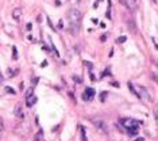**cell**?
I'll list each match as a JSON object with an SVG mask.
<instances>
[{
    "label": "cell",
    "instance_id": "6da1fadb",
    "mask_svg": "<svg viewBox=\"0 0 158 141\" xmlns=\"http://www.w3.org/2000/svg\"><path fill=\"white\" fill-rule=\"evenodd\" d=\"M81 26V12L77 8H70L68 12V30L72 34L79 33Z\"/></svg>",
    "mask_w": 158,
    "mask_h": 141
},
{
    "label": "cell",
    "instance_id": "7a4b0ae2",
    "mask_svg": "<svg viewBox=\"0 0 158 141\" xmlns=\"http://www.w3.org/2000/svg\"><path fill=\"white\" fill-rule=\"evenodd\" d=\"M120 125L123 126L124 129H127L130 134H136L138 133V128H139V122L136 119L133 118H123L120 119Z\"/></svg>",
    "mask_w": 158,
    "mask_h": 141
},
{
    "label": "cell",
    "instance_id": "3957f363",
    "mask_svg": "<svg viewBox=\"0 0 158 141\" xmlns=\"http://www.w3.org/2000/svg\"><path fill=\"white\" fill-rule=\"evenodd\" d=\"M136 90H138V98H139V99L145 100L146 103H150V102H152V96H150L149 91L146 90L145 87L139 86V87H136Z\"/></svg>",
    "mask_w": 158,
    "mask_h": 141
},
{
    "label": "cell",
    "instance_id": "277c9868",
    "mask_svg": "<svg viewBox=\"0 0 158 141\" xmlns=\"http://www.w3.org/2000/svg\"><path fill=\"white\" fill-rule=\"evenodd\" d=\"M92 124H93V125H95L100 132H103V133H107L108 132V128H107V125H105V121H103V119L92 118Z\"/></svg>",
    "mask_w": 158,
    "mask_h": 141
},
{
    "label": "cell",
    "instance_id": "5b68a950",
    "mask_svg": "<svg viewBox=\"0 0 158 141\" xmlns=\"http://www.w3.org/2000/svg\"><path fill=\"white\" fill-rule=\"evenodd\" d=\"M93 96H95V90L89 87V88H87V90H85V92H84L82 98H84V100H91Z\"/></svg>",
    "mask_w": 158,
    "mask_h": 141
},
{
    "label": "cell",
    "instance_id": "8992f818",
    "mask_svg": "<svg viewBox=\"0 0 158 141\" xmlns=\"http://www.w3.org/2000/svg\"><path fill=\"white\" fill-rule=\"evenodd\" d=\"M14 114H15L18 118H20V119L25 118V114H23V111H22V106H20V105H16L15 106V110H14Z\"/></svg>",
    "mask_w": 158,
    "mask_h": 141
},
{
    "label": "cell",
    "instance_id": "52a82bcc",
    "mask_svg": "<svg viewBox=\"0 0 158 141\" xmlns=\"http://www.w3.org/2000/svg\"><path fill=\"white\" fill-rule=\"evenodd\" d=\"M20 16H22V8H15L12 10V19L14 20H20Z\"/></svg>",
    "mask_w": 158,
    "mask_h": 141
},
{
    "label": "cell",
    "instance_id": "ba28073f",
    "mask_svg": "<svg viewBox=\"0 0 158 141\" xmlns=\"http://www.w3.org/2000/svg\"><path fill=\"white\" fill-rule=\"evenodd\" d=\"M35 102H37V98H35L34 95H30L26 98V105H27V107H32V106L35 105Z\"/></svg>",
    "mask_w": 158,
    "mask_h": 141
},
{
    "label": "cell",
    "instance_id": "9c48e42d",
    "mask_svg": "<svg viewBox=\"0 0 158 141\" xmlns=\"http://www.w3.org/2000/svg\"><path fill=\"white\" fill-rule=\"evenodd\" d=\"M43 140V132L42 130H38L37 133L34 134V141H42Z\"/></svg>",
    "mask_w": 158,
    "mask_h": 141
},
{
    "label": "cell",
    "instance_id": "30bf717a",
    "mask_svg": "<svg viewBox=\"0 0 158 141\" xmlns=\"http://www.w3.org/2000/svg\"><path fill=\"white\" fill-rule=\"evenodd\" d=\"M80 134H81V141H88V138H87V132L82 126H80Z\"/></svg>",
    "mask_w": 158,
    "mask_h": 141
},
{
    "label": "cell",
    "instance_id": "8fae6325",
    "mask_svg": "<svg viewBox=\"0 0 158 141\" xmlns=\"http://www.w3.org/2000/svg\"><path fill=\"white\" fill-rule=\"evenodd\" d=\"M136 6H138V0H128V8L135 10Z\"/></svg>",
    "mask_w": 158,
    "mask_h": 141
},
{
    "label": "cell",
    "instance_id": "7c38bea8",
    "mask_svg": "<svg viewBox=\"0 0 158 141\" xmlns=\"http://www.w3.org/2000/svg\"><path fill=\"white\" fill-rule=\"evenodd\" d=\"M3 132H4V126H3V122L0 119V140H1V136H3Z\"/></svg>",
    "mask_w": 158,
    "mask_h": 141
},
{
    "label": "cell",
    "instance_id": "4fadbf2b",
    "mask_svg": "<svg viewBox=\"0 0 158 141\" xmlns=\"http://www.w3.org/2000/svg\"><path fill=\"white\" fill-rule=\"evenodd\" d=\"M153 113H154V117L158 119V105L154 106V109H153Z\"/></svg>",
    "mask_w": 158,
    "mask_h": 141
},
{
    "label": "cell",
    "instance_id": "5bb4252c",
    "mask_svg": "<svg viewBox=\"0 0 158 141\" xmlns=\"http://www.w3.org/2000/svg\"><path fill=\"white\" fill-rule=\"evenodd\" d=\"M118 44H123V42H126V37H120V38L116 39Z\"/></svg>",
    "mask_w": 158,
    "mask_h": 141
},
{
    "label": "cell",
    "instance_id": "9a60e30c",
    "mask_svg": "<svg viewBox=\"0 0 158 141\" xmlns=\"http://www.w3.org/2000/svg\"><path fill=\"white\" fill-rule=\"evenodd\" d=\"M32 92H34V88H29V90H27V92H26V98H27V96H30V95H32Z\"/></svg>",
    "mask_w": 158,
    "mask_h": 141
},
{
    "label": "cell",
    "instance_id": "2e32d148",
    "mask_svg": "<svg viewBox=\"0 0 158 141\" xmlns=\"http://www.w3.org/2000/svg\"><path fill=\"white\" fill-rule=\"evenodd\" d=\"M105 96H107V92H101L100 94V100L101 102H104L105 100Z\"/></svg>",
    "mask_w": 158,
    "mask_h": 141
},
{
    "label": "cell",
    "instance_id": "e0dca14e",
    "mask_svg": "<svg viewBox=\"0 0 158 141\" xmlns=\"http://www.w3.org/2000/svg\"><path fill=\"white\" fill-rule=\"evenodd\" d=\"M14 60H18V52H16L15 46H14Z\"/></svg>",
    "mask_w": 158,
    "mask_h": 141
},
{
    "label": "cell",
    "instance_id": "ac0fdd59",
    "mask_svg": "<svg viewBox=\"0 0 158 141\" xmlns=\"http://www.w3.org/2000/svg\"><path fill=\"white\" fill-rule=\"evenodd\" d=\"M73 80H74V81H77V83H81V81H82L79 76H73Z\"/></svg>",
    "mask_w": 158,
    "mask_h": 141
},
{
    "label": "cell",
    "instance_id": "d6986e66",
    "mask_svg": "<svg viewBox=\"0 0 158 141\" xmlns=\"http://www.w3.org/2000/svg\"><path fill=\"white\" fill-rule=\"evenodd\" d=\"M69 1H70L72 4H79L80 1H81V0H69Z\"/></svg>",
    "mask_w": 158,
    "mask_h": 141
},
{
    "label": "cell",
    "instance_id": "ffe728a7",
    "mask_svg": "<svg viewBox=\"0 0 158 141\" xmlns=\"http://www.w3.org/2000/svg\"><path fill=\"white\" fill-rule=\"evenodd\" d=\"M152 39H153V42H154V46L158 49V41H157V39H155V38H152Z\"/></svg>",
    "mask_w": 158,
    "mask_h": 141
},
{
    "label": "cell",
    "instance_id": "44dd1931",
    "mask_svg": "<svg viewBox=\"0 0 158 141\" xmlns=\"http://www.w3.org/2000/svg\"><path fill=\"white\" fill-rule=\"evenodd\" d=\"M7 91H8V92H12V94H15V91H14V90H11V87H7Z\"/></svg>",
    "mask_w": 158,
    "mask_h": 141
},
{
    "label": "cell",
    "instance_id": "7402d4cb",
    "mask_svg": "<svg viewBox=\"0 0 158 141\" xmlns=\"http://www.w3.org/2000/svg\"><path fill=\"white\" fill-rule=\"evenodd\" d=\"M3 80V76H1V72H0V81Z\"/></svg>",
    "mask_w": 158,
    "mask_h": 141
},
{
    "label": "cell",
    "instance_id": "603a6c76",
    "mask_svg": "<svg viewBox=\"0 0 158 141\" xmlns=\"http://www.w3.org/2000/svg\"><path fill=\"white\" fill-rule=\"evenodd\" d=\"M135 141H141V138H138V140H135Z\"/></svg>",
    "mask_w": 158,
    "mask_h": 141
}]
</instances>
